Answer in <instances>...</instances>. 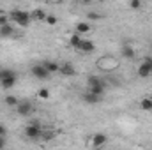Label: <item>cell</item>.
Wrapping results in <instances>:
<instances>
[{"label": "cell", "mask_w": 152, "mask_h": 150, "mask_svg": "<svg viewBox=\"0 0 152 150\" xmlns=\"http://www.w3.org/2000/svg\"><path fill=\"white\" fill-rule=\"evenodd\" d=\"M9 18H11L16 25H20V27H28V25H30V20H32L30 12H28V11H23V9H14V11H11Z\"/></svg>", "instance_id": "1"}, {"label": "cell", "mask_w": 152, "mask_h": 150, "mask_svg": "<svg viewBox=\"0 0 152 150\" xmlns=\"http://www.w3.org/2000/svg\"><path fill=\"white\" fill-rule=\"evenodd\" d=\"M41 134H42V127H41V122L39 120H32L27 127H25V136L28 138V140H39L41 138Z\"/></svg>", "instance_id": "2"}, {"label": "cell", "mask_w": 152, "mask_h": 150, "mask_svg": "<svg viewBox=\"0 0 152 150\" xmlns=\"http://www.w3.org/2000/svg\"><path fill=\"white\" fill-rule=\"evenodd\" d=\"M138 76L140 78H149V76H152V57H147L138 66Z\"/></svg>", "instance_id": "3"}, {"label": "cell", "mask_w": 152, "mask_h": 150, "mask_svg": "<svg viewBox=\"0 0 152 150\" xmlns=\"http://www.w3.org/2000/svg\"><path fill=\"white\" fill-rule=\"evenodd\" d=\"M16 111H18L20 117H28V115H32V111H34V106H32L30 101H20L18 106H16Z\"/></svg>", "instance_id": "4"}, {"label": "cell", "mask_w": 152, "mask_h": 150, "mask_svg": "<svg viewBox=\"0 0 152 150\" xmlns=\"http://www.w3.org/2000/svg\"><path fill=\"white\" fill-rule=\"evenodd\" d=\"M30 73H32L34 78H37V79H48V78H50V73L44 69L42 64H36V66H32Z\"/></svg>", "instance_id": "5"}, {"label": "cell", "mask_w": 152, "mask_h": 150, "mask_svg": "<svg viewBox=\"0 0 152 150\" xmlns=\"http://www.w3.org/2000/svg\"><path fill=\"white\" fill-rule=\"evenodd\" d=\"M106 141H108V136H106L104 133H96V134L92 136V147H94V149H101V147H104Z\"/></svg>", "instance_id": "6"}, {"label": "cell", "mask_w": 152, "mask_h": 150, "mask_svg": "<svg viewBox=\"0 0 152 150\" xmlns=\"http://www.w3.org/2000/svg\"><path fill=\"white\" fill-rule=\"evenodd\" d=\"M58 74L71 78V76L76 74V67L71 64V62H64V64H60V71H58Z\"/></svg>", "instance_id": "7"}, {"label": "cell", "mask_w": 152, "mask_h": 150, "mask_svg": "<svg viewBox=\"0 0 152 150\" xmlns=\"http://www.w3.org/2000/svg\"><path fill=\"white\" fill-rule=\"evenodd\" d=\"M120 57H124L126 60H134L136 58V50L129 44H124L122 50H120Z\"/></svg>", "instance_id": "8"}, {"label": "cell", "mask_w": 152, "mask_h": 150, "mask_svg": "<svg viewBox=\"0 0 152 150\" xmlns=\"http://www.w3.org/2000/svg\"><path fill=\"white\" fill-rule=\"evenodd\" d=\"M87 87L88 88H97V87H106V81L99 76H88L87 78Z\"/></svg>", "instance_id": "9"}, {"label": "cell", "mask_w": 152, "mask_h": 150, "mask_svg": "<svg viewBox=\"0 0 152 150\" xmlns=\"http://www.w3.org/2000/svg\"><path fill=\"white\" fill-rule=\"evenodd\" d=\"M42 66H44V69L51 74H57L58 71H60V64L58 62H55V60H46V62H42Z\"/></svg>", "instance_id": "10"}, {"label": "cell", "mask_w": 152, "mask_h": 150, "mask_svg": "<svg viewBox=\"0 0 152 150\" xmlns=\"http://www.w3.org/2000/svg\"><path fill=\"white\" fill-rule=\"evenodd\" d=\"M16 74L12 73V74H9V76H5L4 79H0V85H2V88H5V90H9V88H12L14 85H16Z\"/></svg>", "instance_id": "11"}, {"label": "cell", "mask_w": 152, "mask_h": 150, "mask_svg": "<svg viewBox=\"0 0 152 150\" xmlns=\"http://www.w3.org/2000/svg\"><path fill=\"white\" fill-rule=\"evenodd\" d=\"M94 50H96L94 41H90V39H83V41H81V46H80L78 51H81V53H92Z\"/></svg>", "instance_id": "12"}, {"label": "cell", "mask_w": 152, "mask_h": 150, "mask_svg": "<svg viewBox=\"0 0 152 150\" xmlns=\"http://www.w3.org/2000/svg\"><path fill=\"white\" fill-rule=\"evenodd\" d=\"M92 30V25L88 23V21H80V23H76V27H75V32L76 34H88Z\"/></svg>", "instance_id": "13"}, {"label": "cell", "mask_w": 152, "mask_h": 150, "mask_svg": "<svg viewBox=\"0 0 152 150\" xmlns=\"http://www.w3.org/2000/svg\"><path fill=\"white\" fill-rule=\"evenodd\" d=\"M83 101L87 103V104H99L101 101H103V97H99V95H96V94H90L88 90L83 94Z\"/></svg>", "instance_id": "14"}, {"label": "cell", "mask_w": 152, "mask_h": 150, "mask_svg": "<svg viewBox=\"0 0 152 150\" xmlns=\"http://www.w3.org/2000/svg\"><path fill=\"white\" fill-rule=\"evenodd\" d=\"M30 16H32V20H36V21H44L48 14H46V11H44V9L37 7V9H34V11L30 12Z\"/></svg>", "instance_id": "15"}, {"label": "cell", "mask_w": 152, "mask_h": 150, "mask_svg": "<svg viewBox=\"0 0 152 150\" xmlns=\"http://www.w3.org/2000/svg\"><path fill=\"white\" fill-rule=\"evenodd\" d=\"M14 34V27L9 23V25H4V27H0V37H11Z\"/></svg>", "instance_id": "16"}, {"label": "cell", "mask_w": 152, "mask_h": 150, "mask_svg": "<svg viewBox=\"0 0 152 150\" xmlns=\"http://www.w3.org/2000/svg\"><path fill=\"white\" fill-rule=\"evenodd\" d=\"M81 41H83V39H81V36L75 32V34H73V36L69 37V44H71V46H73L75 50H80V46H81Z\"/></svg>", "instance_id": "17"}, {"label": "cell", "mask_w": 152, "mask_h": 150, "mask_svg": "<svg viewBox=\"0 0 152 150\" xmlns=\"http://www.w3.org/2000/svg\"><path fill=\"white\" fill-rule=\"evenodd\" d=\"M140 108L143 110V111H152V97H143L142 101H140Z\"/></svg>", "instance_id": "18"}, {"label": "cell", "mask_w": 152, "mask_h": 150, "mask_svg": "<svg viewBox=\"0 0 152 150\" xmlns=\"http://www.w3.org/2000/svg\"><path fill=\"white\" fill-rule=\"evenodd\" d=\"M4 103H5V106H11V108L14 106V108H16V106H18V103H20V99H18L16 95H5Z\"/></svg>", "instance_id": "19"}, {"label": "cell", "mask_w": 152, "mask_h": 150, "mask_svg": "<svg viewBox=\"0 0 152 150\" xmlns=\"http://www.w3.org/2000/svg\"><path fill=\"white\" fill-rule=\"evenodd\" d=\"M55 138V133L53 131H42V134H41V140L42 141H51Z\"/></svg>", "instance_id": "20"}, {"label": "cell", "mask_w": 152, "mask_h": 150, "mask_svg": "<svg viewBox=\"0 0 152 150\" xmlns=\"http://www.w3.org/2000/svg\"><path fill=\"white\" fill-rule=\"evenodd\" d=\"M37 95H39V99L46 101V99H50V90H48V88H39Z\"/></svg>", "instance_id": "21"}, {"label": "cell", "mask_w": 152, "mask_h": 150, "mask_svg": "<svg viewBox=\"0 0 152 150\" xmlns=\"http://www.w3.org/2000/svg\"><path fill=\"white\" fill-rule=\"evenodd\" d=\"M44 23H48V25H57V18H55L53 14H48L46 20H44Z\"/></svg>", "instance_id": "22"}, {"label": "cell", "mask_w": 152, "mask_h": 150, "mask_svg": "<svg viewBox=\"0 0 152 150\" xmlns=\"http://www.w3.org/2000/svg\"><path fill=\"white\" fill-rule=\"evenodd\" d=\"M9 25V14H0V27Z\"/></svg>", "instance_id": "23"}, {"label": "cell", "mask_w": 152, "mask_h": 150, "mask_svg": "<svg viewBox=\"0 0 152 150\" xmlns=\"http://www.w3.org/2000/svg\"><path fill=\"white\" fill-rule=\"evenodd\" d=\"M14 71L12 69H0V79H4L5 76H9V74H12Z\"/></svg>", "instance_id": "24"}, {"label": "cell", "mask_w": 152, "mask_h": 150, "mask_svg": "<svg viewBox=\"0 0 152 150\" xmlns=\"http://www.w3.org/2000/svg\"><path fill=\"white\" fill-rule=\"evenodd\" d=\"M129 7L131 9H140L142 7V2L140 0H133V2H129Z\"/></svg>", "instance_id": "25"}, {"label": "cell", "mask_w": 152, "mask_h": 150, "mask_svg": "<svg viewBox=\"0 0 152 150\" xmlns=\"http://www.w3.org/2000/svg\"><path fill=\"white\" fill-rule=\"evenodd\" d=\"M87 18H88V20H101V14H97V12H88Z\"/></svg>", "instance_id": "26"}, {"label": "cell", "mask_w": 152, "mask_h": 150, "mask_svg": "<svg viewBox=\"0 0 152 150\" xmlns=\"http://www.w3.org/2000/svg\"><path fill=\"white\" fill-rule=\"evenodd\" d=\"M7 136V127L4 124H0V138H5Z\"/></svg>", "instance_id": "27"}, {"label": "cell", "mask_w": 152, "mask_h": 150, "mask_svg": "<svg viewBox=\"0 0 152 150\" xmlns=\"http://www.w3.org/2000/svg\"><path fill=\"white\" fill-rule=\"evenodd\" d=\"M5 147V138H0V150H4Z\"/></svg>", "instance_id": "28"}]
</instances>
